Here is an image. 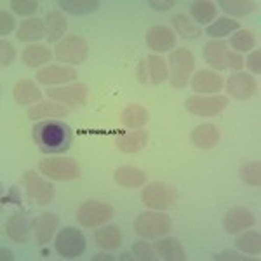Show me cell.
<instances>
[{"mask_svg":"<svg viewBox=\"0 0 261 261\" xmlns=\"http://www.w3.org/2000/svg\"><path fill=\"white\" fill-rule=\"evenodd\" d=\"M32 228H33V223H30V220L27 218V214H23V213L11 214L6 221L7 237L18 244H27L30 241Z\"/></svg>","mask_w":261,"mask_h":261,"instance_id":"2e32d148","label":"cell"},{"mask_svg":"<svg viewBox=\"0 0 261 261\" xmlns=\"http://www.w3.org/2000/svg\"><path fill=\"white\" fill-rule=\"evenodd\" d=\"M256 225L254 214L246 207H233L225 214L223 220V226L228 233H239V231L251 228Z\"/></svg>","mask_w":261,"mask_h":261,"instance_id":"e0dca14e","label":"cell"},{"mask_svg":"<svg viewBox=\"0 0 261 261\" xmlns=\"http://www.w3.org/2000/svg\"><path fill=\"white\" fill-rule=\"evenodd\" d=\"M115 216V209L110 204H105L99 200H86L77 209V220L86 228H98L103 226Z\"/></svg>","mask_w":261,"mask_h":261,"instance_id":"8992f818","label":"cell"},{"mask_svg":"<svg viewBox=\"0 0 261 261\" xmlns=\"http://www.w3.org/2000/svg\"><path fill=\"white\" fill-rule=\"evenodd\" d=\"M146 45L157 53H167L176 45V33L169 27L155 24L146 32Z\"/></svg>","mask_w":261,"mask_h":261,"instance_id":"5bb4252c","label":"cell"},{"mask_svg":"<svg viewBox=\"0 0 261 261\" xmlns=\"http://www.w3.org/2000/svg\"><path fill=\"white\" fill-rule=\"evenodd\" d=\"M172 228V220L169 214L159 211H146L136 216L134 220V231L141 239L146 241H155L167 235Z\"/></svg>","mask_w":261,"mask_h":261,"instance_id":"7a4b0ae2","label":"cell"},{"mask_svg":"<svg viewBox=\"0 0 261 261\" xmlns=\"http://www.w3.org/2000/svg\"><path fill=\"white\" fill-rule=\"evenodd\" d=\"M23 183H24V187H27L28 197H30L33 202H37V204L45 205L54 199V187L47 179L39 176V172L27 171L23 176Z\"/></svg>","mask_w":261,"mask_h":261,"instance_id":"8fae6325","label":"cell"},{"mask_svg":"<svg viewBox=\"0 0 261 261\" xmlns=\"http://www.w3.org/2000/svg\"><path fill=\"white\" fill-rule=\"evenodd\" d=\"M148 6L153 11H169L174 7V0H148Z\"/></svg>","mask_w":261,"mask_h":261,"instance_id":"f6af8a7d","label":"cell"},{"mask_svg":"<svg viewBox=\"0 0 261 261\" xmlns=\"http://www.w3.org/2000/svg\"><path fill=\"white\" fill-rule=\"evenodd\" d=\"M146 65L150 68V79H151V84L153 86H159L169 77V71H167V65H166V60H162L161 56H151L146 58Z\"/></svg>","mask_w":261,"mask_h":261,"instance_id":"836d02e7","label":"cell"},{"mask_svg":"<svg viewBox=\"0 0 261 261\" xmlns=\"http://www.w3.org/2000/svg\"><path fill=\"white\" fill-rule=\"evenodd\" d=\"M12 94H14V99L18 101L19 105L39 103L42 99V91L32 81H28V79H21V81L16 82L14 89H12Z\"/></svg>","mask_w":261,"mask_h":261,"instance_id":"d4e9b609","label":"cell"},{"mask_svg":"<svg viewBox=\"0 0 261 261\" xmlns=\"http://www.w3.org/2000/svg\"><path fill=\"white\" fill-rule=\"evenodd\" d=\"M45 35V23L39 18L24 19L19 24V30L16 33L19 42H33L39 40Z\"/></svg>","mask_w":261,"mask_h":261,"instance_id":"f546056e","label":"cell"},{"mask_svg":"<svg viewBox=\"0 0 261 261\" xmlns=\"http://www.w3.org/2000/svg\"><path fill=\"white\" fill-rule=\"evenodd\" d=\"M32 136L42 153H65L70 148L73 133L70 125L58 119L40 120L33 125Z\"/></svg>","mask_w":261,"mask_h":261,"instance_id":"6da1fadb","label":"cell"},{"mask_svg":"<svg viewBox=\"0 0 261 261\" xmlns=\"http://www.w3.org/2000/svg\"><path fill=\"white\" fill-rule=\"evenodd\" d=\"M226 92L235 99H249L258 92V84L252 75L233 73L226 81Z\"/></svg>","mask_w":261,"mask_h":261,"instance_id":"7c38bea8","label":"cell"},{"mask_svg":"<svg viewBox=\"0 0 261 261\" xmlns=\"http://www.w3.org/2000/svg\"><path fill=\"white\" fill-rule=\"evenodd\" d=\"M241 178L251 187H259L261 185V164L259 161L249 162L241 167Z\"/></svg>","mask_w":261,"mask_h":261,"instance_id":"f35d334b","label":"cell"},{"mask_svg":"<svg viewBox=\"0 0 261 261\" xmlns=\"http://www.w3.org/2000/svg\"><path fill=\"white\" fill-rule=\"evenodd\" d=\"M226 107H228V98L226 96H211V98L192 96V98L185 101V108L193 115L199 117H214L225 110Z\"/></svg>","mask_w":261,"mask_h":261,"instance_id":"30bf717a","label":"cell"},{"mask_svg":"<svg viewBox=\"0 0 261 261\" xmlns=\"http://www.w3.org/2000/svg\"><path fill=\"white\" fill-rule=\"evenodd\" d=\"M44 23H45V37H47V42H50V44L61 42V37L65 35L66 28H68L65 16L60 11H50L44 18Z\"/></svg>","mask_w":261,"mask_h":261,"instance_id":"603a6c76","label":"cell"},{"mask_svg":"<svg viewBox=\"0 0 261 261\" xmlns=\"http://www.w3.org/2000/svg\"><path fill=\"white\" fill-rule=\"evenodd\" d=\"M40 172H44L47 178L53 179H77L81 178V166L68 157H56V159H44L39 164Z\"/></svg>","mask_w":261,"mask_h":261,"instance_id":"9c48e42d","label":"cell"},{"mask_svg":"<svg viewBox=\"0 0 261 261\" xmlns=\"http://www.w3.org/2000/svg\"><path fill=\"white\" fill-rule=\"evenodd\" d=\"M247 66L252 73H259L261 71V50L256 49L254 53H251V56L247 58Z\"/></svg>","mask_w":261,"mask_h":261,"instance_id":"ee69618b","label":"cell"},{"mask_svg":"<svg viewBox=\"0 0 261 261\" xmlns=\"http://www.w3.org/2000/svg\"><path fill=\"white\" fill-rule=\"evenodd\" d=\"M190 16L199 24H207L216 18V6L207 0H197L190 6Z\"/></svg>","mask_w":261,"mask_h":261,"instance_id":"d6a6232c","label":"cell"},{"mask_svg":"<svg viewBox=\"0 0 261 261\" xmlns=\"http://www.w3.org/2000/svg\"><path fill=\"white\" fill-rule=\"evenodd\" d=\"M133 254H134V258L140 261H153L157 258V256H155V249L145 241H138L133 244Z\"/></svg>","mask_w":261,"mask_h":261,"instance_id":"ab89813d","label":"cell"},{"mask_svg":"<svg viewBox=\"0 0 261 261\" xmlns=\"http://www.w3.org/2000/svg\"><path fill=\"white\" fill-rule=\"evenodd\" d=\"M223 86H225L223 77L211 70L197 71L192 79V89L195 92H200V94H214V92L221 91Z\"/></svg>","mask_w":261,"mask_h":261,"instance_id":"ac0fdd59","label":"cell"},{"mask_svg":"<svg viewBox=\"0 0 261 261\" xmlns=\"http://www.w3.org/2000/svg\"><path fill=\"white\" fill-rule=\"evenodd\" d=\"M58 6L73 16H84L94 12L99 7V0H60Z\"/></svg>","mask_w":261,"mask_h":261,"instance_id":"1f68e13d","label":"cell"},{"mask_svg":"<svg viewBox=\"0 0 261 261\" xmlns=\"http://www.w3.org/2000/svg\"><path fill=\"white\" fill-rule=\"evenodd\" d=\"M87 91L89 89L86 84H73V86L47 89V96L50 99L70 105V107H82L87 99Z\"/></svg>","mask_w":261,"mask_h":261,"instance_id":"4fadbf2b","label":"cell"},{"mask_svg":"<svg viewBox=\"0 0 261 261\" xmlns=\"http://www.w3.org/2000/svg\"><path fill=\"white\" fill-rule=\"evenodd\" d=\"M28 119L32 120H47V119H58V117H68V110L58 103H39L37 107L30 108L27 112Z\"/></svg>","mask_w":261,"mask_h":261,"instance_id":"f1b7e54d","label":"cell"},{"mask_svg":"<svg viewBox=\"0 0 261 261\" xmlns=\"http://www.w3.org/2000/svg\"><path fill=\"white\" fill-rule=\"evenodd\" d=\"M77 77H79L77 70L61 65H50L37 71V82L44 84V86H56V84L73 82L77 81Z\"/></svg>","mask_w":261,"mask_h":261,"instance_id":"9a60e30c","label":"cell"},{"mask_svg":"<svg viewBox=\"0 0 261 261\" xmlns=\"http://www.w3.org/2000/svg\"><path fill=\"white\" fill-rule=\"evenodd\" d=\"M256 39L249 30H237V33H233L230 39V45L233 47L237 53H246L254 47Z\"/></svg>","mask_w":261,"mask_h":261,"instance_id":"74e56055","label":"cell"},{"mask_svg":"<svg viewBox=\"0 0 261 261\" xmlns=\"http://www.w3.org/2000/svg\"><path fill=\"white\" fill-rule=\"evenodd\" d=\"M60 226V218L54 213H44L35 218L33 221V233L39 246H45L53 239L54 231Z\"/></svg>","mask_w":261,"mask_h":261,"instance_id":"d6986e66","label":"cell"},{"mask_svg":"<svg viewBox=\"0 0 261 261\" xmlns=\"http://www.w3.org/2000/svg\"><path fill=\"white\" fill-rule=\"evenodd\" d=\"M178 193L176 188L169 183H162V181H155L143 188L141 192V200L145 205H148L150 209L155 211H166L174 205Z\"/></svg>","mask_w":261,"mask_h":261,"instance_id":"277c9868","label":"cell"},{"mask_svg":"<svg viewBox=\"0 0 261 261\" xmlns=\"http://www.w3.org/2000/svg\"><path fill=\"white\" fill-rule=\"evenodd\" d=\"M237 249H241L247 254H259L261 252V235L259 231H246V233L239 235L235 241Z\"/></svg>","mask_w":261,"mask_h":261,"instance_id":"e575fe53","label":"cell"},{"mask_svg":"<svg viewBox=\"0 0 261 261\" xmlns=\"http://www.w3.org/2000/svg\"><path fill=\"white\" fill-rule=\"evenodd\" d=\"M54 246H56V251L60 256H63V258H66V259H73L84 254V251H86V247H87V241L79 228L66 226V228H63L60 233H58Z\"/></svg>","mask_w":261,"mask_h":261,"instance_id":"52a82bcc","label":"cell"},{"mask_svg":"<svg viewBox=\"0 0 261 261\" xmlns=\"http://www.w3.org/2000/svg\"><path fill=\"white\" fill-rule=\"evenodd\" d=\"M113 179H115L117 185L124 188H138L146 183L148 176L134 166H120L113 174Z\"/></svg>","mask_w":261,"mask_h":261,"instance_id":"7402d4cb","label":"cell"},{"mask_svg":"<svg viewBox=\"0 0 261 261\" xmlns=\"http://www.w3.org/2000/svg\"><path fill=\"white\" fill-rule=\"evenodd\" d=\"M138 79H140L141 84H146L148 81V75H146V61L141 60L140 65H138Z\"/></svg>","mask_w":261,"mask_h":261,"instance_id":"7dc6e473","label":"cell"},{"mask_svg":"<svg viewBox=\"0 0 261 261\" xmlns=\"http://www.w3.org/2000/svg\"><path fill=\"white\" fill-rule=\"evenodd\" d=\"M148 119H150V113L141 105H129L120 115L122 124L127 129H141L148 122Z\"/></svg>","mask_w":261,"mask_h":261,"instance_id":"4316f807","label":"cell"},{"mask_svg":"<svg viewBox=\"0 0 261 261\" xmlns=\"http://www.w3.org/2000/svg\"><path fill=\"white\" fill-rule=\"evenodd\" d=\"M16 60V49L11 42L2 40L0 42V65L9 66L12 61Z\"/></svg>","mask_w":261,"mask_h":261,"instance_id":"b9f144b4","label":"cell"},{"mask_svg":"<svg viewBox=\"0 0 261 261\" xmlns=\"http://www.w3.org/2000/svg\"><path fill=\"white\" fill-rule=\"evenodd\" d=\"M11 9L19 16H32L39 9L37 0H11Z\"/></svg>","mask_w":261,"mask_h":261,"instance_id":"60d3db41","label":"cell"},{"mask_svg":"<svg viewBox=\"0 0 261 261\" xmlns=\"http://www.w3.org/2000/svg\"><path fill=\"white\" fill-rule=\"evenodd\" d=\"M169 68H171V86L176 89L187 86L193 68H195V58L188 49H176L169 54Z\"/></svg>","mask_w":261,"mask_h":261,"instance_id":"5b68a950","label":"cell"},{"mask_svg":"<svg viewBox=\"0 0 261 261\" xmlns=\"http://www.w3.org/2000/svg\"><path fill=\"white\" fill-rule=\"evenodd\" d=\"M148 143V130H134V133L120 134L115 138L117 148L124 153H136V151L143 150Z\"/></svg>","mask_w":261,"mask_h":261,"instance_id":"44dd1931","label":"cell"},{"mask_svg":"<svg viewBox=\"0 0 261 261\" xmlns=\"http://www.w3.org/2000/svg\"><path fill=\"white\" fill-rule=\"evenodd\" d=\"M220 6L226 14L235 16V18L247 16L256 9L254 2H249V0H220Z\"/></svg>","mask_w":261,"mask_h":261,"instance_id":"d590c367","label":"cell"},{"mask_svg":"<svg viewBox=\"0 0 261 261\" xmlns=\"http://www.w3.org/2000/svg\"><path fill=\"white\" fill-rule=\"evenodd\" d=\"M50 58H53L50 49L47 45H40V44H30L28 47H24L23 54H21V60L24 61L27 66H30V68L44 65V63L50 61Z\"/></svg>","mask_w":261,"mask_h":261,"instance_id":"83f0119b","label":"cell"},{"mask_svg":"<svg viewBox=\"0 0 261 261\" xmlns=\"http://www.w3.org/2000/svg\"><path fill=\"white\" fill-rule=\"evenodd\" d=\"M214 259H237V261H242V259H246L244 256H239L237 252H233V251H223V252H218V254H214Z\"/></svg>","mask_w":261,"mask_h":261,"instance_id":"bcb514c9","label":"cell"},{"mask_svg":"<svg viewBox=\"0 0 261 261\" xmlns=\"http://www.w3.org/2000/svg\"><path fill=\"white\" fill-rule=\"evenodd\" d=\"M94 241H96V246L101 247V249L113 251V249H117V247H120V244H122V231L117 228L115 225L103 226V228L96 230Z\"/></svg>","mask_w":261,"mask_h":261,"instance_id":"484cf974","label":"cell"},{"mask_svg":"<svg viewBox=\"0 0 261 261\" xmlns=\"http://www.w3.org/2000/svg\"><path fill=\"white\" fill-rule=\"evenodd\" d=\"M235 30H241V24H239V21L235 19H230V18H220L216 19L211 27H207V30H205V35L209 37H226L228 33L235 32Z\"/></svg>","mask_w":261,"mask_h":261,"instance_id":"8d00e7d4","label":"cell"},{"mask_svg":"<svg viewBox=\"0 0 261 261\" xmlns=\"http://www.w3.org/2000/svg\"><path fill=\"white\" fill-rule=\"evenodd\" d=\"M171 24H172V28H174V32L185 40H197V39H200V35H202L200 28L197 27V24H193L185 14L172 16Z\"/></svg>","mask_w":261,"mask_h":261,"instance_id":"4dcf8cb0","label":"cell"},{"mask_svg":"<svg viewBox=\"0 0 261 261\" xmlns=\"http://www.w3.org/2000/svg\"><path fill=\"white\" fill-rule=\"evenodd\" d=\"M2 259H12L11 252L7 251V249H2Z\"/></svg>","mask_w":261,"mask_h":261,"instance_id":"c3c4849f","label":"cell"},{"mask_svg":"<svg viewBox=\"0 0 261 261\" xmlns=\"http://www.w3.org/2000/svg\"><path fill=\"white\" fill-rule=\"evenodd\" d=\"M204 60L214 70H241L244 66V58L239 53H230L228 44L221 40H211L204 45Z\"/></svg>","mask_w":261,"mask_h":261,"instance_id":"3957f363","label":"cell"},{"mask_svg":"<svg viewBox=\"0 0 261 261\" xmlns=\"http://www.w3.org/2000/svg\"><path fill=\"white\" fill-rule=\"evenodd\" d=\"M220 138H221V133L214 124H200L192 130L190 140L197 148L207 150V148H213V146L220 141Z\"/></svg>","mask_w":261,"mask_h":261,"instance_id":"ffe728a7","label":"cell"},{"mask_svg":"<svg viewBox=\"0 0 261 261\" xmlns=\"http://www.w3.org/2000/svg\"><path fill=\"white\" fill-rule=\"evenodd\" d=\"M153 249H155V252H159V256H162V258L167 261H183L187 258L181 242L174 237L157 239Z\"/></svg>","mask_w":261,"mask_h":261,"instance_id":"cb8c5ba5","label":"cell"},{"mask_svg":"<svg viewBox=\"0 0 261 261\" xmlns=\"http://www.w3.org/2000/svg\"><path fill=\"white\" fill-rule=\"evenodd\" d=\"M54 54L58 61L68 63V65H81L87 58V42L81 35L65 37L56 44Z\"/></svg>","mask_w":261,"mask_h":261,"instance_id":"ba28073f","label":"cell"},{"mask_svg":"<svg viewBox=\"0 0 261 261\" xmlns=\"http://www.w3.org/2000/svg\"><path fill=\"white\" fill-rule=\"evenodd\" d=\"M14 27H16V21L9 12L7 11L0 12V33H2V35H9V33L14 30Z\"/></svg>","mask_w":261,"mask_h":261,"instance_id":"7bdbcfd3","label":"cell"}]
</instances>
